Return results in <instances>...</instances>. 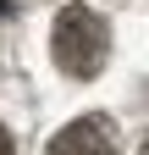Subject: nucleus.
<instances>
[{
	"label": "nucleus",
	"mask_w": 149,
	"mask_h": 155,
	"mask_svg": "<svg viewBox=\"0 0 149 155\" xmlns=\"http://www.w3.org/2000/svg\"><path fill=\"white\" fill-rule=\"evenodd\" d=\"M50 50H55V67L66 78H94L110 55V28L100 11L88 6H66L55 17V33H50Z\"/></svg>",
	"instance_id": "nucleus-1"
},
{
	"label": "nucleus",
	"mask_w": 149,
	"mask_h": 155,
	"mask_svg": "<svg viewBox=\"0 0 149 155\" xmlns=\"http://www.w3.org/2000/svg\"><path fill=\"white\" fill-rule=\"evenodd\" d=\"M0 155H11V133L6 127H0Z\"/></svg>",
	"instance_id": "nucleus-3"
},
{
	"label": "nucleus",
	"mask_w": 149,
	"mask_h": 155,
	"mask_svg": "<svg viewBox=\"0 0 149 155\" xmlns=\"http://www.w3.org/2000/svg\"><path fill=\"white\" fill-rule=\"evenodd\" d=\"M44 155H116V127L105 116H78L44 144Z\"/></svg>",
	"instance_id": "nucleus-2"
}]
</instances>
